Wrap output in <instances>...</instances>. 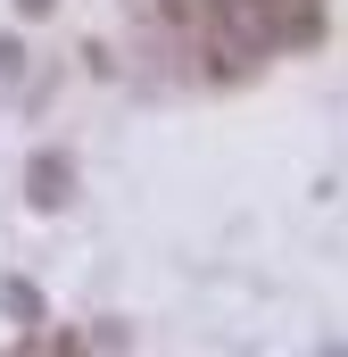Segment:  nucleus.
Returning <instances> with one entry per match:
<instances>
[{"label":"nucleus","instance_id":"nucleus-1","mask_svg":"<svg viewBox=\"0 0 348 357\" xmlns=\"http://www.w3.org/2000/svg\"><path fill=\"white\" fill-rule=\"evenodd\" d=\"M67 191H75V167H67V150H33V167H25V208L58 216V208H67Z\"/></svg>","mask_w":348,"mask_h":357},{"label":"nucleus","instance_id":"nucleus-2","mask_svg":"<svg viewBox=\"0 0 348 357\" xmlns=\"http://www.w3.org/2000/svg\"><path fill=\"white\" fill-rule=\"evenodd\" d=\"M17 8H25V17H50V8H58V0H17Z\"/></svg>","mask_w":348,"mask_h":357}]
</instances>
